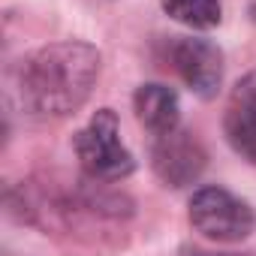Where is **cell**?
<instances>
[{
	"label": "cell",
	"instance_id": "cell-8",
	"mask_svg": "<svg viewBox=\"0 0 256 256\" xmlns=\"http://www.w3.org/2000/svg\"><path fill=\"white\" fill-rule=\"evenodd\" d=\"M160 6L169 18L193 30H211L223 18L220 0H160Z\"/></svg>",
	"mask_w": 256,
	"mask_h": 256
},
{
	"label": "cell",
	"instance_id": "cell-3",
	"mask_svg": "<svg viewBox=\"0 0 256 256\" xmlns=\"http://www.w3.org/2000/svg\"><path fill=\"white\" fill-rule=\"evenodd\" d=\"M190 226L208 241L235 244L256 229V214L223 187H199L190 196Z\"/></svg>",
	"mask_w": 256,
	"mask_h": 256
},
{
	"label": "cell",
	"instance_id": "cell-4",
	"mask_svg": "<svg viewBox=\"0 0 256 256\" xmlns=\"http://www.w3.org/2000/svg\"><path fill=\"white\" fill-rule=\"evenodd\" d=\"M169 60H172V70L196 96L202 100L217 96L223 84V52L211 40L175 36L169 46Z\"/></svg>",
	"mask_w": 256,
	"mask_h": 256
},
{
	"label": "cell",
	"instance_id": "cell-10",
	"mask_svg": "<svg viewBox=\"0 0 256 256\" xmlns=\"http://www.w3.org/2000/svg\"><path fill=\"white\" fill-rule=\"evenodd\" d=\"M250 18L256 22V0H253V6H250Z\"/></svg>",
	"mask_w": 256,
	"mask_h": 256
},
{
	"label": "cell",
	"instance_id": "cell-7",
	"mask_svg": "<svg viewBox=\"0 0 256 256\" xmlns=\"http://www.w3.org/2000/svg\"><path fill=\"white\" fill-rule=\"evenodd\" d=\"M133 108L139 124L148 133H154V139L178 130L181 102H178V94L166 84H142L133 96Z\"/></svg>",
	"mask_w": 256,
	"mask_h": 256
},
{
	"label": "cell",
	"instance_id": "cell-9",
	"mask_svg": "<svg viewBox=\"0 0 256 256\" xmlns=\"http://www.w3.org/2000/svg\"><path fill=\"white\" fill-rule=\"evenodd\" d=\"M178 256H253V253H217V250H205V247L184 244V247L178 250Z\"/></svg>",
	"mask_w": 256,
	"mask_h": 256
},
{
	"label": "cell",
	"instance_id": "cell-2",
	"mask_svg": "<svg viewBox=\"0 0 256 256\" xmlns=\"http://www.w3.org/2000/svg\"><path fill=\"white\" fill-rule=\"evenodd\" d=\"M72 148H76V157H78L84 175L94 178V181H102V184L124 181L136 169L133 154L126 151V145L120 142L118 114L112 108H100L88 120L84 130L76 133Z\"/></svg>",
	"mask_w": 256,
	"mask_h": 256
},
{
	"label": "cell",
	"instance_id": "cell-6",
	"mask_svg": "<svg viewBox=\"0 0 256 256\" xmlns=\"http://www.w3.org/2000/svg\"><path fill=\"white\" fill-rule=\"evenodd\" d=\"M223 133L232 151L256 166V72H247L229 94Z\"/></svg>",
	"mask_w": 256,
	"mask_h": 256
},
{
	"label": "cell",
	"instance_id": "cell-5",
	"mask_svg": "<svg viewBox=\"0 0 256 256\" xmlns=\"http://www.w3.org/2000/svg\"><path fill=\"white\" fill-rule=\"evenodd\" d=\"M205 148L199 145V139L187 130H172L166 136H157L151 145V166L157 172V178L166 187H187L193 181H199V175L205 172Z\"/></svg>",
	"mask_w": 256,
	"mask_h": 256
},
{
	"label": "cell",
	"instance_id": "cell-1",
	"mask_svg": "<svg viewBox=\"0 0 256 256\" xmlns=\"http://www.w3.org/2000/svg\"><path fill=\"white\" fill-rule=\"evenodd\" d=\"M102 58L94 46L66 40L52 42L34 52L18 70V96L22 106L36 118H66L76 114L96 78Z\"/></svg>",
	"mask_w": 256,
	"mask_h": 256
}]
</instances>
